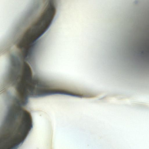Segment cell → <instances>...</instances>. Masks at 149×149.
I'll list each match as a JSON object with an SVG mask.
<instances>
[{"label":"cell","mask_w":149,"mask_h":149,"mask_svg":"<svg viewBox=\"0 0 149 149\" xmlns=\"http://www.w3.org/2000/svg\"><path fill=\"white\" fill-rule=\"evenodd\" d=\"M18 101L14 100L9 107L3 125L0 145L2 148L14 149L22 144L33 127L30 113L24 109Z\"/></svg>","instance_id":"cell-1"}]
</instances>
